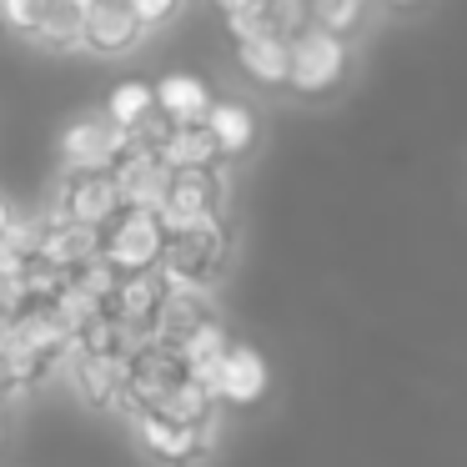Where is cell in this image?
I'll list each match as a JSON object with an SVG mask.
<instances>
[{
  "label": "cell",
  "instance_id": "6da1fadb",
  "mask_svg": "<svg viewBox=\"0 0 467 467\" xmlns=\"http://www.w3.org/2000/svg\"><path fill=\"white\" fill-rule=\"evenodd\" d=\"M226 262H232V226H226V216H212V222H192V226L166 232V252L156 272L171 286L212 292L226 276Z\"/></svg>",
  "mask_w": 467,
  "mask_h": 467
},
{
  "label": "cell",
  "instance_id": "cb8c5ba5",
  "mask_svg": "<svg viewBox=\"0 0 467 467\" xmlns=\"http://www.w3.org/2000/svg\"><path fill=\"white\" fill-rule=\"evenodd\" d=\"M126 5H131L136 21H141L146 31H151V26H166V21H171V16L182 11L186 0H126Z\"/></svg>",
  "mask_w": 467,
  "mask_h": 467
},
{
  "label": "cell",
  "instance_id": "484cf974",
  "mask_svg": "<svg viewBox=\"0 0 467 467\" xmlns=\"http://www.w3.org/2000/svg\"><path fill=\"white\" fill-rule=\"evenodd\" d=\"M21 392H26L21 372H16V362L5 357V347H0V407L11 402V397H21Z\"/></svg>",
  "mask_w": 467,
  "mask_h": 467
},
{
  "label": "cell",
  "instance_id": "7402d4cb",
  "mask_svg": "<svg viewBox=\"0 0 467 467\" xmlns=\"http://www.w3.org/2000/svg\"><path fill=\"white\" fill-rule=\"evenodd\" d=\"M367 21V0H312V26L327 36H352Z\"/></svg>",
  "mask_w": 467,
  "mask_h": 467
},
{
  "label": "cell",
  "instance_id": "d4e9b609",
  "mask_svg": "<svg viewBox=\"0 0 467 467\" xmlns=\"http://www.w3.org/2000/svg\"><path fill=\"white\" fill-rule=\"evenodd\" d=\"M21 262H26L21 242H16L11 232H5V236H0V282H16V272H21Z\"/></svg>",
  "mask_w": 467,
  "mask_h": 467
},
{
  "label": "cell",
  "instance_id": "ffe728a7",
  "mask_svg": "<svg viewBox=\"0 0 467 467\" xmlns=\"http://www.w3.org/2000/svg\"><path fill=\"white\" fill-rule=\"evenodd\" d=\"M182 362H186V372L192 377H202V382H212L216 377V367H222V357L232 352V337H226V327H222V317H212L206 327H196L192 337H186L182 347Z\"/></svg>",
  "mask_w": 467,
  "mask_h": 467
},
{
  "label": "cell",
  "instance_id": "7a4b0ae2",
  "mask_svg": "<svg viewBox=\"0 0 467 467\" xmlns=\"http://www.w3.org/2000/svg\"><path fill=\"white\" fill-rule=\"evenodd\" d=\"M347 71H352V51H347L342 36H327L312 26L296 41H286V86L296 96H306V101L332 96L347 81Z\"/></svg>",
  "mask_w": 467,
  "mask_h": 467
},
{
  "label": "cell",
  "instance_id": "44dd1931",
  "mask_svg": "<svg viewBox=\"0 0 467 467\" xmlns=\"http://www.w3.org/2000/svg\"><path fill=\"white\" fill-rule=\"evenodd\" d=\"M146 111H156V96H151V81H121L111 96H106V116H111L121 131H131Z\"/></svg>",
  "mask_w": 467,
  "mask_h": 467
},
{
  "label": "cell",
  "instance_id": "ac0fdd59",
  "mask_svg": "<svg viewBox=\"0 0 467 467\" xmlns=\"http://www.w3.org/2000/svg\"><path fill=\"white\" fill-rule=\"evenodd\" d=\"M166 166L171 171H196V166H222V151H216L212 131H206V121H192V126H176L171 136H166L161 151Z\"/></svg>",
  "mask_w": 467,
  "mask_h": 467
},
{
  "label": "cell",
  "instance_id": "4316f807",
  "mask_svg": "<svg viewBox=\"0 0 467 467\" xmlns=\"http://www.w3.org/2000/svg\"><path fill=\"white\" fill-rule=\"evenodd\" d=\"M11 222H16V212H11V202H5V196H0V236L11 232Z\"/></svg>",
  "mask_w": 467,
  "mask_h": 467
},
{
  "label": "cell",
  "instance_id": "ba28073f",
  "mask_svg": "<svg viewBox=\"0 0 467 467\" xmlns=\"http://www.w3.org/2000/svg\"><path fill=\"white\" fill-rule=\"evenodd\" d=\"M116 212H121V192H116L111 171H66L61 186H56V202H51V216L96 226V232H101Z\"/></svg>",
  "mask_w": 467,
  "mask_h": 467
},
{
  "label": "cell",
  "instance_id": "5bb4252c",
  "mask_svg": "<svg viewBox=\"0 0 467 467\" xmlns=\"http://www.w3.org/2000/svg\"><path fill=\"white\" fill-rule=\"evenodd\" d=\"M36 256H46L51 266L61 272H76L86 266L91 256H101V232L96 226H81V222H61V216H36Z\"/></svg>",
  "mask_w": 467,
  "mask_h": 467
},
{
  "label": "cell",
  "instance_id": "3957f363",
  "mask_svg": "<svg viewBox=\"0 0 467 467\" xmlns=\"http://www.w3.org/2000/svg\"><path fill=\"white\" fill-rule=\"evenodd\" d=\"M131 432L136 442H141V452H151L156 462H171V467H196L212 457L216 447V432H222V422H176V417H166L161 407H136L131 417Z\"/></svg>",
  "mask_w": 467,
  "mask_h": 467
},
{
  "label": "cell",
  "instance_id": "d6986e66",
  "mask_svg": "<svg viewBox=\"0 0 467 467\" xmlns=\"http://www.w3.org/2000/svg\"><path fill=\"white\" fill-rule=\"evenodd\" d=\"M236 66L256 86H286V41H276V36L236 41Z\"/></svg>",
  "mask_w": 467,
  "mask_h": 467
},
{
  "label": "cell",
  "instance_id": "5b68a950",
  "mask_svg": "<svg viewBox=\"0 0 467 467\" xmlns=\"http://www.w3.org/2000/svg\"><path fill=\"white\" fill-rule=\"evenodd\" d=\"M186 362L176 347H161V342H141L131 357H126V392L116 397V412L131 417L136 407H161L176 387L186 382Z\"/></svg>",
  "mask_w": 467,
  "mask_h": 467
},
{
  "label": "cell",
  "instance_id": "e0dca14e",
  "mask_svg": "<svg viewBox=\"0 0 467 467\" xmlns=\"http://www.w3.org/2000/svg\"><path fill=\"white\" fill-rule=\"evenodd\" d=\"M206 131H212L216 151L226 156H246L256 141V116L246 101H212V111H206Z\"/></svg>",
  "mask_w": 467,
  "mask_h": 467
},
{
  "label": "cell",
  "instance_id": "4fadbf2b",
  "mask_svg": "<svg viewBox=\"0 0 467 467\" xmlns=\"http://www.w3.org/2000/svg\"><path fill=\"white\" fill-rule=\"evenodd\" d=\"M266 387H272L266 357L256 352V347L232 342V352L222 357V367H216V377H212L216 402H222V407H256L266 397Z\"/></svg>",
  "mask_w": 467,
  "mask_h": 467
},
{
  "label": "cell",
  "instance_id": "2e32d148",
  "mask_svg": "<svg viewBox=\"0 0 467 467\" xmlns=\"http://www.w3.org/2000/svg\"><path fill=\"white\" fill-rule=\"evenodd\" d=\"M151 96H156V111L171 126L206 121V111H212V101H216L212 86L192 71H171V76H161V81H151Z\"/></svg>",
  "mask_w": 467,
  "mask_h": 467
},
{
  "label": "cell",
  "instance_id": "52a82bcc",
  "mask_svg": "<svg viewBox=\"0 0 467 467\" xmlns=\"http://www.w3.org/2000/svg\"><path fill=\"white\" fill-rule=\"evenodd\" d=\"M131 146V136L106 111H86L61 131V166L66 171H111L116 156Z\"/></svg>",
  "mask_w": 467,
  "mask_h": 467
},
{
  "label": "cell",
  "instance_id": "603a6c76",
  "mask_svg": "<svg viewBox=\"0 0 467 467\" xmlns=\"http://www.w3.org/2000/svg\"><path fill=\"white\" fill-rule=\"evenodd\" d=\"M46 5H51V0H0V26L16 31V36H36Z\"/></svg>",
  "mask_w": 467,
  "mask_h": 467
},
{
  "label": "cell",
  "instance_id": "9a60e30c",
  "mask_svg": "<svg viewBox=\"0 0 467 467\" xmlns=\"http://www.w3.org/2000/svg\"><path fill=\"white\" fill-rule=\"evenodd\" d=\"M216 317L212 306V292H196V286H171L161 302V312H156V327H151V342L161 347H182L186 337L196 332V327H206Z\"/></svg>",
  "mask_w": 467,
  "mask_h": 467
},
{
  "label": "cell",
  "instance_id": "8992f818",
  "mask_svg": "<svg viewBox=\"0 0 467 467\" xmlns=\"http://www.w3.org/2000/svg\"><path fill=\"white\" fill-rule=\"evenodd\" d=\"M156 216H161L166 232L192 226V222H212V216H226V171L222 166L171 171V186H166V202H161Z\"/></svg>",
  "mask_w": 467,
  "mask_h": 467
},
{
  "label": "cell",
  "instance_id": "277c9868",
  "mask_svg": "<svg viewBox=\"0 0 467 467\" xmlns=\"http://www.w3.org/2000/svg\"><path fill=\"white\" fill-rule=\"evenodd\" d=\"M161 252H166V226H161V216H156V212L121 206V212L101 226V256L121 276L156 272V266H161Z\"/></svg>",
  "mask_w": 467,
  "mask_h": 467
},
{
  "label": "cell",
  "instance_id": "30bf717a",
  "mask_svg": "<svg viewBox=\"0 0 467 467\" xmlns=\"http://www.w3.org/2000/svg\"><path fill=\"white\" fill-rule=\"evenodd\" d=\"M111 182L121 192V206H141V212H161L166 186H171V166L146 146H126L111 166Z\"/></svg>",
  "mask_w": 467,
  "mask_h": 467
},
{
  "label": "cell",
  "instance_id": "8fae6325",
  "mask_svg": "<svg viewBox=\"0 0 467 467\" xmlns=\"http://www.w3.org/2000/svg\"><path fill=\"white\" fill-rule=\"evenodd\" d=\"M141 36H146V26L136 21V11L126 0H91L81 16V51L126 56L141 46Z\"/></svg>",
  "mask_w": 467,
  "mask_h": 467
},
{
  "label": "cell",
  "instance_id": "9c48e42d",
  "mask_svg": "<svg viewBox=\"0 0 467 467\" xmlns=\"http://www.w3.org/2000/svg\"><path fill=\"white\" fill-rule=\"evenodd\" d=\"M166 292H171V282H166L161 272L121 276L116 292H111V302H106V312H111L116 322H121V332L141 347V342H151V327H156V312H161Z\"/></svg>",
  "mask_w": 467,
  "mask_h": 467
},
{
  "label": "cell",
  "instance_id": "83f0119b",
  "mask_svg": "<svg viewBox=\"0 0 467 467\" xmlns=\"http://www.w3.org/2000/svg\"><path fill=\"white\" fill-rule=\"evenodd\" d=\"M387 5H417V0H387Z\"/></svg>",
  "mask_w": 467,
  "mask_h": 467
},
{
  "label": "cell",
  "instance_id": "7c38bea8",
  "mask_svg": "<svg viewBox=\"0 0 467 467\" xmlns=\"http://www.w3.org/2000/svg\"><path fill=\"white\" fill-rule=\"evenodd\" d=\"M61 372L86 407H116L126 392V352H66Z\"/></svg>",
  "mask_w": 467,
  "mask_h": 467
}]
</instances>
